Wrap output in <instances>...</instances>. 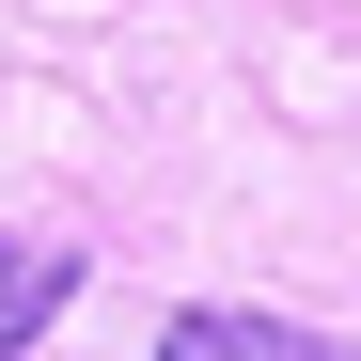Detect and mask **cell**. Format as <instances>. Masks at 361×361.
I'll return each mask as SVG.
<instances>
[{"mask_svg":"<svg viewBox=\"0 0 361 361\" xmlns=\"http://www.w3.org/2000/svg\"><path fill=\"white\" fill-rule=\"evenodd\" d=\"M157 361H361L345 330H298V314H235V298H189L157 330Z\"/></svg>","mask_w":361,"mask_h":361,"instance_id":"6da1fadb","label":"cell"},{"mask_svg":"<svg viewBox=\"0 0 361 361\" xmlns=\"http://www.w3.org/2000/svg\"><path fill=\"white\" fill-rule=\"evenodd\" d=\"M63 298H79V252H0V361L63 314Z\"/></svg>","mask_w":361,"mask_h":361,"instance_id":"7a4b0ae2","label":"cell"}]
</instances>
